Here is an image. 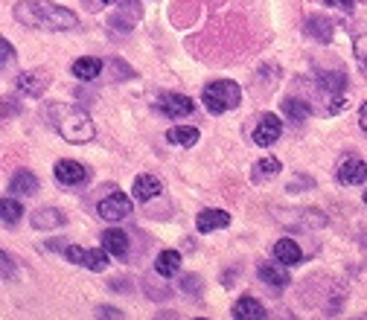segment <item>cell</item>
Returning a JSON list of instances; mask_svg holds the SVG:
<instances>
[{
    "label": "cell",
    "mask_w": 367,
    "mask_h": 320,
    "mask_svg": "<svg viewBox=\"0 0 367 320\" xmlns=\"http://www.w3.org/2000/svg\"><path fill=\"white\" fill-rule=\"evenodd\" d=\"M364 204H367V192H364Z\"/></svg>",
    "instance_id": "obj_35"
},
{
    "label": "cell",
    "mask_w": 367,
    "mask_h": 320,
    "mask_svg": "<svg viewBox=\"0 0 367 320\" xmlns=\"http://www.w3.org/2000/svg\"><path fill=\"white\" fill-rule=\"evenodd\" d=\"M102 4H114V0H102Z\"/></svg>",
    "instance_id": "obj_34"
},
{
    "label": "cell",
    "mask_w": 367,
    "mask_h": 320,
    "mask_svg": "<svg viewBox=\"0 0 367 320\" xmlns=\"http://www.w3.org/2000/svg\"><path fill=\"white\" fill-rule=\"evenodd\" d=\"M228 224H230V215L225 210H201L198 218H196L198 233H213L219 228H228Z\"/></svg>",
    "instance_id": "obj_10"
},
{
    "label": "cell",
    "mask_w": 367,
    "mask_h": 320,
    "mask_svg": "<svg viewBox=\"0 0 367 320\" xmlns=\"http://www.w3.org/2000/svg\"><path fill=\"white\" fill-rule=\"evenodd\" d=\"M68 218H65V213L61 210H55V207H44V210H38L36 215H33V228L36 230H55V228H61Z\"/></svg>",
    "instance_id": "obj_13"
},
{
    "label": "cell",
    "mask_w": 367,
    "mask_h": 320,
    "mask_svg": "<svg viewBox=\"0 0 367 320\" xmlns=\"http://www.w3.org/2000/svg\"><path fill=\"white\" fill-rule=\"evenodd\" d=\"M65 256H68L73 265H85V268H90V271H105L111 253H108L105 247H102V250H90V247L70 245V247H65Z\"/></svg>",
    "instance_id": "obj_4"
},
{
    "label": "cell",
    "mask_w": 367,
    "mask_h": 320,
    "mask_svg": "<svg viewBox=\"0 0 367 320\" xmlns=\"http://www.w3.org/2000/svg\"><path fill=\"white\" fill-rule=\"evenodd\" d=\"M97 210H100V215L105 221H122V218L132 213V198L126 196V192H111V196H105L100 201Z\"/></svg>",
    "instance_id": "obj_5"
},
{
    "label": "cell",
    "mask_w": 367,
    "mask_h": 320,
    "mask_svg": "<svg viewBox=\"0 0 367 320\" xmlns=\"http://www.w3.org/2000/svg\"><path fill=\"white\" fill-rule=\"evenodd\" d=\"M201 102L210 114H225L230 108H236L242 102V87L230 79H216V82H210L201 93Z\"/></svg>",
    "instance_id": "obj_3"
},
{
    "label": "cell",
    "mask_w": 367,
    "mask_h": 320,
    "mask_svg": "<svg viewBox=\"0 0 367 320\" xmlns=\"http://www.w3.org/2000/svg\"><path fill=\"white\" fill-rule=\"evenodd\" d=\"M196 282H198V279H196L193 274H190V277H184V288H187V292H196Z\"/></svg>",
    "instance_id": "obj_31"
},
{
    "label": "cell",
    "mask_w": 367,
    "mask_h": 320,
    "mask_svg": "<svg viewBox=\"0 0 367 320\" xmlns=\"http://www.w3.org/2000/svg\"><path fill=\"white\" fill-rule=\"evenodd\" d=\"M356 58H358L361 68H367V36H361V38L356 41Z\"/></svg>",
    "instance_id": "obj_27"
},
{
    "label": "cell",
    "mask_w": 367,
    "mask_h": 320,
    "mask_svg": "<svg viewBox=\"0 0 367 320\" xmlns=\"http://www.w3.org/2000/svg\"><path fill=\"white\" fill-rule=\"evenodd\" d=\"M100 314H108V317H122L119 311H114V309H100Z\"/></svg>",
    "instance_id": "obj_33"
},
{
    "label": "cell",
    "mask_w": 367,
    "mask_h": 320,
    "mask_svg": "<svg viewBox=\"0 0 367 320\" xmlns=\"http://www.w3.org/2000/svg\"><path fill=\"white\" fill-rule=\"evenodd\" d=\"M274 175H280V160H277V157L260 160L257 169H254V178H257V181H265V178H274Z\"/></svg>",
    "instance_id": "obj_25"
},
{
    "label": "cell",
    "mask_w": 367,
    "mask_h": 320,
    "mask_svg": "<svg viewBox=\"0 0 367 320\" xmlns=\"http://www.w3.org/2000/svg\"><path fill=\"white\" fill-rule=\"evenodd\" d=\"M166 140L169 143H178V146H196L198 143V128L193 125H175L166 132Z\"/></svg>",
    "instance_id": "obj_21"
},
{
    "label": "cell",
    "mask_w": 367,
    "mask_h": 320,
    "mask_svg": "<svg viewBox=\"0 0 367 320\" xmlns=\"http://www.w3.org/2000/svg\"><path fill=\"white\" fill-rule=\"evenodd\" d=\"M132 196L137 201H151L161 196V181L155 175H137L134 178V186H132Z\"/></svg>",
    "instance_id": "obj_11"
},
{
    "label": "cell",
    "mask_w": 367,
    "mask_h": 320,
    "mask_svg": "<svg viewBox=\"0 0 367 320\" xmlns=\"http://www.w3.org/2000/svg\"><path fill=\"white\" fill-rule=\"evenodd\" d=\"M47 85H50V76H47V73H21V76H18V90L26 93V96L44 93Z\"/></svg>",
    "instance_id": "obj_15"
},
{
    "label": "cell",
    "mask_w": 367,
    "mask_h": 320,
    "mask_svg": "<svg viewBox=\"0 0 367 320\" xmlns=\"http://www.w3.org/2000/svg\"><path fill=\"white\" fill-rule=\"evenodd\" d=\"M15 21L23 26L47 29V32H68V29L79 26L76 12L58 6V4H50V0H26V4H18Z\"/></svg>",
    "instance_id": "obj_1"
},
{
    "label": "cell",
    "mask_w": 367,
    "mask_h": 320,
    "mask_svg": "<svg viewBox=\"0 0 367 320\" xmlns=\"http://www.w3.org/2000/svg\"><path fill=\"white\" fill-rule=\"evenodd\" d=\"M268 311L257 297H239V303L233 306V317L239 320H262Z\"/></svg>",
    "instance_id": "obj_12"
},
{
    "label": "cell",
    "mask_w": 367,
    "mask_h": 320,
    "mask_svg": "<svg viewBox=\"0 0 367 320\" xmlns=\"http://www.w3.org/2000/svg\"><path fill=\"white\" fill-rule=\"evenodd\" d=\"M102 247L111 253V256H126L129 253V236L122 230H105L102 233Z\"/></svg>",
    "instance_id": "obj_17"
},
{
    "label": "cell",
    "mask_w": 367,
    "mask_h": 320,
    "mask_svg": "<svg viewBox=\"0 0 367 320\" xmlns=\"http://www.w3.org/2000/svg\"><path fill=\"white\" fill-rule=\"evenodd\" d=\"M324 4H329V6H335V9H344V12H350V9L356 6V0H324Z\"/></svg>",
    "instance_id": "obj_29"
},
{
    "label": "cell",
    "mask_w": 367,
    "mask_h": 320,
    "mask_svg": "<svg viewBox=\"0 0 367 320\" xmlns=\"http://www.w3.org/2000/svg\"><path fill=\"white\" fill-rule=\"evenodd\" d=\"M0 260H4V279L9 282V277H12V271H15V265H12V256H9V253H4V256H0Z\"/></svg>",
    "instance_id": "obj_30"
},
{
    "label": "cell",
    "mask_w": 367,
    "mask_h": 320,
    "mask_svg": "<svg viewBox=\"0 0 367 320\" xmlns=\"http://www.w3.org/2000/svg\"><path fill=\"white\" fill-rule=\"evenodd\" d=\"M155 271L166 279H172L181 271V253L178 250H161V256L155 260Z\"/></svg>",
    "instance_id": "obj_18"
},
{
    "label": "cell",
    "mask_w": 367,
    "mask_h": 320,
    "mask_svg": "<svg viewBox=\"0 0 367 320\" xmlns=\"http://www.w3.org/2000/svg\"><path fill=\"white\" fill-rule=\"evenodd\" d=\"M318 85H321L324 90H329V93H339V90H344L347 79H344V73H335V70H326V73H321V76H318Z\"/></svg>",
    "instance_id": "obj_24"
},
{
    "label": "cell",
    "mask_w": 367,
    "mask_h": 320,
    "mask_svg": "<svg viewBox=\"0 0 367 320\" xmlns=\"http://www.w3.org/2000/svg\"><path fill=\"white\" fill-rule=\"evenodd\" d=\"M274 260H277L280 265H297L303 260V253L297 247V242L292 239H280L277 245H274Z\"/></svg>",
    "instance_id": "obj_16"
},
{
    "label": "cell",
    "mask_w": 367,
    "mask_h": 320,
    "mask_svg": "<svg viewBox=\"0 0 367 320\" xmlns=\"http://www.w3.org/2000/svg\"><path fill=\"white\" fill-rule=\"evenodd\" d=\"M280 134H283L280 117L265 114V117H260V125L254 128V143H257V146H274V143L280 140Z\"/></svg>",
    "instance_id": "obj_6"
},
{
    "label": "cell",
    "mask_w": 367,
    "mask_h": 320,
    "mask_svg": "<svg viewBox=\"0 0 367 320\" xmlns=\"http://www.w3.org/2000/svg\"><path fill=\"white\" fill-rule=\"evenodd\" d=\"M102 73V61L100 58H79L73 64V76L82 79V82H90V79H97Z\"/></svg>",
    "instance_id": "obj_20"
},
{
    "label": "cell",
    "mask_w": 367,
    "mask_h": 320,
    "mask_svg": "<svg viewBox=\"0 0 367 320\" xmlns=\"http://www.w3.org/2000/svg\"><path fill=\"white\" fill-rule=\"evenodd\" d=\"M0 210H4V224H6V228L18 224L21 215H23V207H21L18 201H12V198H4V201H0Z\"/></svg>",
    "instance_id": "obj_26"
},
{
    "label": "cell",
    "mask_w": 367,
    "mask_h": 320,
    "mask_svg": "<svg viewBox=\"0 0 367 320\" xmlns=\"http://www.w3.org/2000/svg\"><path fill=\"white\" fill-rule=\"evenodd\" d=\"M306 32H309V36H315L318 41H329V38H332V23H329L326 18H321V15H315V18L306 21Z\"/></svg>",
    "instance_id": "obj_23"
},
{
    "label": "cell",
    "mask_w": 367,
    "mask_h": 320,
    "mask_svg": "<svg viewBox=\"0 0 367 320\" xmlns=\"http://www.w3.org/2000/svg\"><path fill=\"white\" fill-rule=\"evenodd\" d=\"M260 279L265 285H271L274 292H283V288L289 285V274L280 268V265H274V262H262L260 265Z\"/></svg>",
    "instance_id": "obj_14"
},
{
    "label": "cell",
    "mask_w": 367,
    "mask_h": 320,
    "mask_svg": "<svg viewBox=\"0 0 367 320\" xmlns=\"http://www.w3.org/2000/svg\"><path fill=\"white\" fill-rule=\"evenodd\" d=\"M47 114H50L53 128L68 143H90V140H94V134H97V128H94V122H90V117L82 108H76V105H61L58 102V105H50Z\"/></svg>",
    "instance_id": "obj_2"
},
{
    "label": "cell",
    "mask_w": 367,
    "mask_h": 320,
    "mask_svg": "<svg viewBox=\"0 0 367 320\" xmlns=\"http://www.w3.org/2000/svg\"><path fill=\"white\" fill-rule=\"evenodd\" d=\"M158 108L166 114V117H187L196 111V102L190 100V96H181V93H166L161 96V102Z\"/></svg>",
    "instance_id": "obj_9"
},
{
    "label": "cell",
    "mask_w": 367,
    "mask_h": 320,
    "mask_svg": "<svg viewBox=\"0 0 367 320\" xmlns=\"http://www.w3.org/2000/svg\"><path fill=\"white\" fill-rule=\"evenodd\" d=\"M283 114L292 117L294 122H303V119H309L312 105H309V102H303V100H294V96H292V100L283 102Z\"/></svg>",
    "instance_id": "obj_22"
},
{
    "label": "cell",
    "mask_w": 367,
    "mask_h": 320,
    "mask_svg": "<svg viewBox=\"0 0 367 320\" xmlns=\"http://www.w3.org/2000/svg\"><path fill=\"white\" fill-rule=\"evenodd\" d=\"M364 181H367V164H364V160L347 157L344 164L339 166V183H344V186H358V183H364Z\"/></svg>",
    "instance_id": "obj_7"
},
{
    "label": "cell",
    "mask_w": 367,
    "mask_h": 320,
    "mask_svg": "<svg viewBox=\"0 0 367 320\" xmlns=\"http://www.w3.org/2000/svg\"><path fill=\"white\" fill-rule=\"evenodd\" d=\"M358 117H361V119H358V122H361V132H367V102L361 105V114H358Z\"/></svg>",
    "instance_id": "obj_32"
},
{
    "label": "cell",
    "mask_w": 367,
    "mask_h": 320,
    "mask_svg": "<svg viewBox=\"0 0 367 320\" xmlns=\"http://www.w3.org/2000/svg\"><path fill=\"white\" fill-rule=\"evenodd\" d=\"M12 189V196H36V189H38V178L33 172H18L9 183Z\"/></svg>",
    "instance_id": "obj_19"
},
{
    "label": "cell",
    "mask_w": 367,
    "mask_h": 320,
    "mask_svg": "<svg viewBox=\"0 0 367 320\" xmlns=\"http://www.w3.org/2000/svg\"><path fill=\"white\" fill-rule=\"evenodd\" d=\"M0 50H4V70H6V68H9V61L15 58V53H12V44H9L6 38L0 41Z\"/></svg>",
    "instance_id": "obj_28"
},
{
    "label": "cell",
    "mask_w": 367,
    "mask_h": 320,
    "mask_svg": "<svg viewBox=\"0 0 367 320\" xmlns=\"http://www.w3.org/2000/svg\"><path fill=\"white\" fill-rule=\"evenodd\" d=\"M53 172H55V181L65 186H76V183L87 181V169L82 164H76V160H58Z\"/></svg>",
    "instance_id": "obj_8"
}]
</instances>
